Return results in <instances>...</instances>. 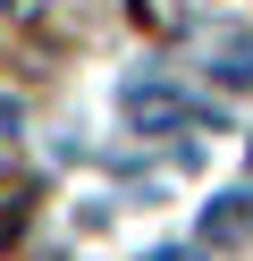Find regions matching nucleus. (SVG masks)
Returning <instances> with one entry per match:
<instances>
[{"label": "nucleus", "instance_id": "nucleus-4", "mask_svg": "<svg viewBox=\"0 0 253 261\" xmlns=\"http://www.w3.org/2000/svg\"><path fill=\"white\" fill-rule=\"evenodd\" d=\"M152 261H186V253H152Z\"/></svg>", "mask_w": 253, "mask_h": 261}, {"label": "nucleus", "instance_id": "nucleus-1", "mask_svg": "<svg viewBox=\"0 0 253 261\" xmlns=\"http://www.w3.org/2000/svg\"><path fill=\"white\" fill-rule=\"evenodd\" d=\"M211 59H219V85H228V93H253V34H245V25H219V34H211Z\"/></svg>", "mask_w": 253, "mask_h": 261}, {"label": "nucleus", "instance_id": "nucleus-2", "mask_svg": "<svg viewBox=\"0 0 253 261\" xmlns=\"http://www.w3.org/2000/svg\"><path fill=\"white\" fill-rule=\"evenodd\" d=\"M127 118L144 126V135H169V126H186V101H177L169 85H135V93H127Z\"/></svg>", "mask_w": 253, "mask_h": 261}, {"label": "nucleus", "instance_id": "nucleus-3", "mask_svg": "<svg viewBox=\"0 0 253 261\" xmlns=\"http://www.w3.org/2000/svg\"><path fill=\"white\" fill-rule=\"evenodd\" d=\"M245 219H253L245 194H219V202L202 211V236H211V244H236V236H245Z\"/></svg>", "mask_w": 253, "mask_h": 261}]
</instances>
